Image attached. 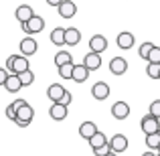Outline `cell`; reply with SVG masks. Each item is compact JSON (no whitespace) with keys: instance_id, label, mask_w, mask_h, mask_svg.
Masks as SVG:
<instances>
[{"instance_id":"cell-37","label":"cell","mask_w":160,"mask_h":156,"mask_svg":"<svg viewBox=\"0 0 160 156\" xmlns=\"http://www.w3.org/2000/svg\"><path fill=\"white\" fill-rule=\"evenodd\" d=\"M12 103H14V108H16V109H20L22 105H27V102H24V99H16V102H12Z\"/></svg>"},{"instance_id":"cell-38","label":"cell","mask_w":160,"mask_h":156,"mask_svg":"<svg viewBox=\"0 0 160 156\" xmlns=\"http://www.w3.org/2000/svg\"><path fill=\"white\" fill-rule=\"evenodd\" d=\"M142 156H158V154H154V152H150V150H148V152H144Z\"/></svg>"},{"instance_id":"cell-36","label":"cell","mask_w":160,"mask_h":156,"mask_svg":"<svg viewBox=\"0 0 160 156\" xmlns=\"http://www.w3.org/2000/svg\"><path fill=\"white\" fill-rule=\"evenodd\" d=\"M63 2H65V0H47V4H49V6H57V8L61 6Z\"/></svg>"},{"instance_id":"cell-30","label":"cell","mask_w":160,"mask_h":156,"mask_svg":"<svg viewBox=\"0 0 160 156\" xmlns=\"http://www.w3.org/2000/svg\"><path fill=\"white\" fill-rule=\"evenodd\" d=\"M148 63H154V65H160V47L156 45V47L152 49V53H150L148 57Z\"/></svg>"},{"instance_id":"cell-8","label":"cell","mask_w":160,"mask_h":156,"mask_svg":"<svg viewBox=\"0 0 160 156\" xmlns=\"http://www.w3.org/2000/svg\"><path fill=\"white\" fill-rule=\"evenodd\" d=\"M37 49H39V43L35 41V37H24V39L20 41V53H22L24 57H31V55H35Z\"/></svg>"},{"instance_id":"cell-16","label":"cell","mask_w":160,"mask_h":156,"mask_svg":"<svg viewBox=\"0 0 160 156\" xmlns=\"http://www.w3.org/2000/svg\"><path fill=\"white\" fill-rule=\"evenodd\" d=\"M4 89H6L8 93H18V91L22 89V83H20V77H18V75H14V73L8 75L6 83H4Z\"/></svg>"},{"instance_id":"cell-33","label":"cell","mask_w":160,"mask_h":156,"mask_svg":"<svg viewBox=\"0 0 160 156\" xmlns=\"http://www.w3.org/2000/svg\"><path fill=\"white\" fill-rule=\"evenodd\" d=\"M71 102H73V95H71L69 91H67V93L63 95V99H61L59 103H61V105H65V108H69V105H71Z\"/></svg>"},{"instance_id":"cell-3","label":"cell","mask_w":160,"mask_h":156,"mask_svg":"<svg viewBox=\"0 0 160 156\" xmlns=\"http://www.w3.org/2000/svg\"><path fill=\"white\" fill-rule=\"evenodd\" d=\"M109 148H112L113 154L126 152V150H128V138H126L124 134H113L112 140H109Z\"/></svg>"},{"instance_id":"cell-2","label":"cell","mask_w":160,"mask_h":156,"mask_svg":"<svg viewBox=\"0 0 160 156\" xmlns=\"http://www.w3.org/2000/svg\"><path fill=\"white\" fill-rule=\"evenodd\" d=\"M20 28H22V31L27 33L28 37H31V35H37V33H41V31L45 28V20H43V16L35 14L27 24H20Z\"/></svg>"},{"instance_id":"cell-17","label":"cell","mask_w":160,"mask_h":156,"mask_svg":"<svg viewBox=\"0 0 160 156\" xmlns=\"http://www.w3.org/2000/svg\"><path fill=\"white\" fill-rule=\"evenodd\" d=\"M67 113H69V108H65V105H61V103H53L51 109H49V116H51L55 122H63L67 118Z\"/></svg>"},{"instance_id":"cell-6","label":"cell","mask_w":160,"mask_h":156,"mask_svg":"<svg viewBox=\"0 0 160 156\" xmlns=\"http://www.w3.org/2000/svg\"><path fill=\"white\" fill-rule=\"evenodd\" d=\"M31 71V61H28L24 55H14V67H12V73L14 75H22Z\"/></svg>"},{"instance_id":"cell-39","label":"cell","mask_w":160,"mask_h":156,"mask_svg":"<svg viewBox=\"0 0 160 156\" xmlns=\"http://www.w3.org/2000/svg\"><path fill=\"white\" fill-rule=\"evenodd\" d=\"M108 156H118V154H113V152H109V154H108Z\"/></svg>"},{"instance_id":"cell-21","label":"cell","mask_w":160,"mask_h":156,"mask_svg":"<svg viewBox=\"0 0 160 156\" xmlns=\"http://www.w3.org/2000/svg\"><path fill=\"white\" fill-rule=\"evenodd\" d=\"M65 33H67V28H63V27L53 28V31H51V43L57 45V47L65 45Z\"/></svg>"},{"instance_id":"cell-35","label":"cell","mask_w":160,"mask_h":156,"mask_svg":"<svg viewBox=\"0 0 160 156\" xmlns=\"http://www.w3.org/2000/svg\"><path fill=\"white\" fill-rule=\"evenodd\" d=\"M12 67H14V55H10V57H8V61H6V69L10 71V73H12Z\"/></svg>"},{"instance_id":"cell-7","label":"cell","mask_w":160,"mask_h":156,"mask_svg":"<svg viewBox=\"0 0 160 156\" xmlns=\"http://www.w3.org/2000/svg\"><path fill=\"white\" fill-rule=\"evenodd\" d=\"M116 43H118V47H120L122 51H128V49H132V47H134L136 39H134V35H132L130 31H122L120 35H118Z\"/></svg>"},{"instance_id":"cell-12","label":"cell","mask_w":160,"mask_h":156,"mask_svg":"<svg viewBox=\"0 0 160 156\" xmlns=\"http://www.w3.org/2000/svg\"><path fill=\"white\" fill-rule=\"evenodd\" d=\"M112 116L116 118V120H126V118L130 116V105L126 102H116L112 105Z\"/></svg>"},{"instance_id":"cell-25","label":"cell","mask_w":160,"mask_h":156,"mask_svg":"<svg viewBox=\"0 0 160 156\" xmlns=\"http://www.w3.org/2000/svg\"><path fill=\"white\" fill-rule=\"evenodd\" d=\"M146 146H148V150H158L160 148V132L146 136Z\"/></svg>"},{"instance_id":"cell-40","label":"cell","mask_w":160,"mask_h":156,"mask_svg":"<svg viewBox=\"0 0 160 156\" xmlns=\"http://www.w3.org/2000/svg\"><path fill=\"white\" fill-rule=\"evenodd\" d=\"M158 154H160V148H158Z\"/></svg>"},{"instance_id":"cell-27","label":"cell","mask_w":160,"mask_h":156,"mask_svg":"<svg viewBox=\"0 0 160 156\" xmlns=\"http://www.w3.org/2000/svg\"><path fill=\"white\" fill-rule=\"evenodd\" d=\"M146 73H148L150 79H160V65L148 63V67H146Z\"/></svg>"},{"instance_id":"cell-34","label":"cell","mask_w":160,"mask_h":156,"mask_svg":"<svg viewBox=\"0 0 160 156\" xmlns=\"http://www.w3.org/2000/svg\"><path fill=\"white\" fill-rule=\"evenodd\" d=\"M8 69H4V67H0V85L4 87V83H6V79H8Z\"/></svg>"},{"instance_id":"cell-10","label":"cell","mask_w":160,"mask_h":156,"mask_svg":"<svg viewBox=\"0 0 160 156\" xmlns=\"http://www.w3.org/2000/svg\"><path fill=\"white\" fill-rule=\"evenodd\" d=\"M89 49H91V53H99L102 55L108 49V39L103 35H93L89 39Z\"/></svg>"},{"instance_id":"cell-15","label":"cell","mask_w":160,"mask_h":156,"mask_svg":"<svg viewBox=\"0 0 160 156\" xmlns=\"http://www.w3.org/2000/svg\"><path fill=\"white\" fill-rule=\"evenodd\" d=\"M91 95H93L95 99H108V95H109V85L106 81H98L93 87H91Z\"/></svg>"},{"instance_id":"cell-23","label":"cell","mask_w":160,"mask_h":156,"mask_svg":"<svg viewBox=\"0 0 160 156\" xmlns=\"http://www.w3.org/2000/svg\"><path fill=\"white\" fill-rule=\"evenodd\" d=\"M69 63H73V57H71V53L59 51L57 55H55V65H57V69H59V67H63V65H69Z\"/></svg>"},{"instance_id":"cell-22","label":"cell","mask_w":160,"mask_h":156,"mask_svg":"<svg viewBox=\"0 0 160 156\" xmlns=\"http://www.w3.org/2000/svg\"><path fill=\"white\" fill-rule=\"evenodd\" d=\"M89 144H91V150H95V148H103V146H108L109 144V140H108V136L103 132H98L93 138L89 140Z\"/></svg>"},{"instance_id":"cell-20","label":"cell","mask_w":160,"mask_h":156,"mask_svg":"<svg viewBox=\"0 0 160 156\" xmlns=\"http://www.w3.org/2000/svg\"><path fill=\"white\" fill-rule=\"evenodd\" d=\"M89 73H91V71L87 69L83 63H81V65H75V69H73V81H75V83H83V81H87Z\"/></svg>"},{"instance_id":"cell-28","label":"cell","mask_w":160,"mask_h":156,"mask_svg":"<svg viewBox=\"0 0 160 156\" xmlns=\"http://www.w3.org/2000/svg\"><path fill=\"white\" fill-rule=\"evenodd\" d=\"M18 77H20V83H22V87L32 85V81H35V73H32V71H27V73L18 75Z\"/></svg>"},{"instance_id":"cell-9","label":"cell","mask_w":160,"mask_h":156,"mask_svg":"<svg viewBox=\"0 0 160 156\" xmlns=\"http://www.w3.org/2000/svg\"><path fill=\"white\" fill-rule=\"evenodd\" d=\"M14 16H16V20H18L20 24H27L28 20L35 16V10H32L28 4H20V6L14 10Z\"/></svg>"},{"instance_id":"cell-19","label":"cell","mask_w":160,"mask_h":156,"mask_svg":"<svg viewBox=\"0 0 160 156\" xmlns=\"http://www.w3.org/2000/svg\"><path fill=\"white\" fill-rule=\"evenodd\" d=\"M79 41H81V33H79V28L69 27V28H67V33H65V45L75 47V45H79Z\"/></svg>"},{"instance_id":"cell-29","label":"cell","mask_w":160,"mask_h":156,"mask_svg":"<svg viewBox=\"0 0 160 156\" xmlns=\"http://www.w3.org/2000/svg\"><path fill=\"white\" fill-rule=\"evenodd\" d=\"M148 113H150V116H154L156 120H160V99H154V102L150 103Z\"/></svg>"},{"instance_id":"cell-31","label":"cell","mask_w":160,"mask_h":156,"mask_svg":"<svg viewBox=\"0 0 160 156\" xmlns=\"http://www.w3.org/2000/svg\"><path fill=\"white\" fill-rule=\"evenodd\" d=\"M6 118H8V120H12V122L16 120V108H14V103L6 105Z\"/></svg>"},{"instance_id":"cell-5","label":"cell","mask_w":160,"mask_h":156,"mask_svg":"<svg viewBox=\"0 0 160 156\" xmlns=\"http://www.w3.org/2000/svg\"><path fill=\"white\" fill-rule=\"evenodd\" d=\"M65 93H67V89L61 85V83H51V85L47 87V98L51 99L53 103H59Z\"/></svg>"},{"instance_id":"cell-26","label":"cell","mask_w":160,"mask_h":156,"mask_svg":"<svg viewBox=\"0 0 160 156\" xmlns=\"http://www.w3.org/2000/svg\"><path fill=\"white\" fill-rule=\"evenodd\" d=\"M154 47H156L154 43H148V41H146V43H142V45H140V49H138V55H140L144 61H148V57H150V53H152V49H154Z\"/></svg>"},{"instance_id":"cell-24","label":"cell","mask_w":160,"mask_h":156,"mask_svg":"<svg viewBox=\"0 0 160 156\" xmlns=\"http://www.w3.org/2000/svg\"><path fill=\"white\" fill-rule=\"evenodd\" d=\"M73 69H75V63H69V65H63L59 67V77L61 79H73Z\"/></svg>"},{"instance_id":"cell-11","label":"cell","mask_w":160,"mask_h":156,"mask_svg":"<svg viewBox=\"0 0 160 156\" xmlns=\"http://www.w3.org/2000/svg\"><path fill=\"white\" fill-rule=\"evenodd\" d=\"M109 71H112L113 75H124L126 71H128V61H126L124 57H113L112 61H109Z\"/></svg>"},{"instance_id":"cell-4","label":"cell","mask_w":160,"mask_h":156,"mask_svg":"<svg viewBox=\"0 0 160 156\" xmlns=\"http://www.w3.org/2000/svg\"><path fill=\"white\" fill-rule=\"evenodd\" d=\"M32 118H35V109L27 103V105H22L20 109H16V120H14V124H27V126H31Z\"/></svg>"},{"instance_id":"cell-18","label":"cell","mask_w":160,"mask_h":156,"mask_svg":"<svg viewBox=\"0 0 160 156\" xmlns=\"http://www.w3.org/2000/svg\"><path fill=\"white\" fill-rule=\"evenodd\" d=\"M57 10H59V16H63V18H73L75 12H77V6H75V2H71V0H65Z\"/></svg>"},{"instance_id":"cell-41","label":"cell","mask_w":160,"mask_h":156,"mask_svg":"<svg viewBox=\"0 0 160 156\" xmlns=\"http://www.w3.org/2000/svg\"><path fill=\"white\" fill-rule=\"evenodd\" d=\"M158 156H160V154H158Z\"/></svg>"},{"instance_id":"cell-14","label":"cell","mask_w":160,"mask_h":156,"mask_svg":"<svg viewBox=\"0 0 160 156\" xmlns=\"http://www.w3.org/2000/svg\"><path fill=\"white\" fill-rule=\"evenodd\" d=\"M98 126L93 124V122H81V126H79V136L85 138V140H91V138L98 134Z\"/></svg>"},{"instance_id":"cell-32","label":"cell","mask_w":160,"mask_h":156,"mask_svg":"<svg viewBox=\"0 0 160 156\" xmlns=\"http://www.w3.org/2000/svg\"><path fill=\"white\" fill-rule=\"evenodd\" d=\"M109 152H112L109 144H108V146H103V148H95V150H93V154H95V156H108Z\"/></svg>"},{"instance_id":"cell-1","label":"cell","mask_w":160,"mask_h":156,"mask_svg":"<svg viewBox=\"0 0 160 156\" xmlns=\"http://www.w3.org/2000/svg\"><path fill=\"white\" fill-rule=\"evenodd\" d=\"M140 128H142V132H144L146 136H150V134H156V132H160V122H158L154 116L146 113V116L140 120Z\"/></svg>"},{"instance_id":"cell-13","label":"cell","mask_w":160,"mask_h":156,"mask_svg":"<svg viewBox=\"0 0 160 156\" xmlns=\"http://www.w3.org/2000/svg\"><path fill=\"white\" fill-rule=\"evenodd\" d=\"M83 65L87 67L89 71H95V69H99L102 67V55L99 53H87L85 57H83Z\"/></svg>"}]
</instances>
